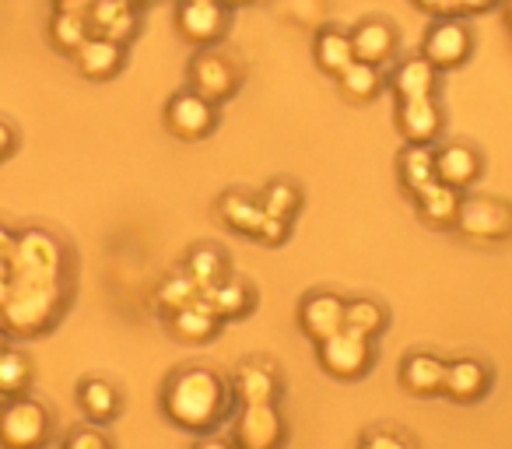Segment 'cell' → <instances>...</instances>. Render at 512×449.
<instances>
[{
  "label": "cell",
  "instance_id": "6da1fadb",
  "mask_svg": "<svg viewBox=\"0 0 512 449\" xmlns=\"http://www.w3.org/2000/svg\"><path fill=\"white\" fill-rule=\"evenodd\" d=\"M165 414L190 432H207L228 411V386L211 369H183L165 383Z\"/></svg>",
  "mask_w": 512,
  "mask_h": 449
},
{
  "label": "cell",
  "instance_id": "7a4b0ae2",
  "mask_svg": "<svg viewBox=\"0 0 512 449\" xmlns=\"http://www.w3.org/2000/svg\"><path fill=\"white\" fill-rule=\"evenodd\" d=\"M60 313V281H11V295L0 309V327L11 334H43Z\"/></svg>",
  "mask_w": 512,
  "mask_h": 449
},
{
  "label": "cell",
  "instance_id": "3957f363",
  "mask_svg": "<svg viewBox=\"0 0 512 449\" xmlns=\"http://www.w3.org/2000/svg\"><path fill=\"white\" fill-rule=\"evenodd\" d=\"M50 439V414L39 400L11 397L0 407V446L4 449H43Z\"/></svg>",
  "mask_w": 512,
  "mask_h": 449
},
{
  "label": "cell",
  "instance_id": "277c9868",
  "mask_svg": "<svg viewBox=\"0 0 512 449\" xmlns=\"http://www.w3.org/2000/svg\"><path fill=\"white\" fill-rule=\"evenodd\" d=\"M11 281H60V243L50 232H25L8 260Z\"/></svg>",
  "mask_w": 512,
  "mask_h": 449
},
{
  "label": "cell",
  "instance_id": "5b68a950",
  "mask_svg": "<svg viewBox=\"0 0 512 449\" xmlns=\"http://www.w3.org/2000/svg\"><path fill=\"white\" fill-rule=\"evenodd\" d=\"M456 229L477 243H498L512 236V207L495 197H463Z\"/></svg>",
  "mask_w": 512,
  "mask_h": 449
},
{
  "label": "cell",
  "instance_id": "8992f818",
  "mask_svg": "<svg viewBox=\"0 0 512 449\" xmlns=\"http://www.w3.org/2000/svg\"><path fill=\"white\" fill-rule=\"evenodd\" d=\"M470 53H474V36H470L467 22H460L456 15L435 18L421 39V57L432 60L439 71H453V67L467 64Z\"/></svg>",
  "mask_w": 512,
  "mask_h": 449
},
{
  "label": "cell",
  "instance_id": "52a82bcc",
  "mask_svg": "<svg viewBox=\"0 0 512 449\" xmlns=\"http://www.w3.org/2000/svg\"><path fill=\"white\" fill-rule=\"evenodd\" d=\"M320 365L337 379H362L372 369V341L355 330H337L320 341Z\"/></svg>",
  "mask_w": 512,
  "mask_h": 449
},
{
  "label": "cell",
  "instance_id": "ba28073f",
  "mask_svg": "<svg viewBox=\"0 0 512 449\" xmlns=\"http://www.w3.org/2000/svg\"><path fill=\"white\" fill-rule=\"evenodd\" d=\"M165 127H169V134L179 137V141H200V137H207L214 127H218L214 102L204 99V95H197L193 88L176 92L169 102H165Z\"/></svg>",
  "mask_w": 512,
  "mask_h": 449
},
{
  "label": "cell",
  "instance_id": "9c48e42d",
  "mask_svg": "<svg viewBox=\"0 0 512 449\" xmlns=\"http://www.w3.org/2000/svg\"><path fill=\"white\" fill-rule=\"evenodd\" d=\"M228 8L221 0H179L176 4V29L186 43L211 46L225 36Z\"/></svg>",
  "mask_w": 512,
  "mask_h": 449
},
{
  "label": "cell",
  "instance_id": "30bf717a",
  "mask_svg": "<svg viewBox=\"0 0 512 449\" xmlns=\"http://www.w3.org/2000/svg\"><path fill=\"white\" fill-rule=\"evenodd\" d=\"M285 439V421L274 404H249L232 425L235 449H278Z\"/></svg>",
  "mask_w": 512,
  "mask_h": 449
},
{
  "label": "cell",
  "instance_id": "8fae6325",
  "mask_svg": "<svg viewBox=\"0 0 512 449\" xmlns=\"http://www.w3.org/2000/svg\"><path fill=\"white\" fill-rule=\"evenodd\" d=\"M190 88L197 95H204V99L211 102H221L228 99V95L239 88V71H235V64L225 57V53H214V50H204L197 53V57L190 60Z\"/></svg>",
  "mask_w": 512,
  "mask_h": 449
},
{
  "label": "cell",
  "instance_id": "7c38bea8",
  "mask_svg": "<svg viewBox=\"0 0 512 449\" xmlns=\"http://www.w3.org/2000/svg\"><path fill=\"white\" fill-rule=\"evenodd\" d=\"M344 306L348 302L341 299V295L334 292H313L302 299L299 306V327L302 334L309 337V341H327L330 334H337V330H344Z\"/></svg>",
  "mask_w": 512,
  "mask_h": 449
},
{
  "label": "cell",
  "instance_id": "4fadbf2b",
  "mask_svg": "<svg viewBox=\"0 0 512 449\" xmlns=\"http://www.w3.org/2000/svg\"><path fill=\"white\" fill-rule=\"evenodd\" d=\"M397 130L407 144H435L442 134V109L435 95L428 99H404L397 106Z\"/></svg>",
  "mask_w": 512,
  "mask_h": 449
},
{
  "label": "cell",
  "instance_id": "5bb4252c",
  "mask_svg": "<svg viewBox=\"0 0 512 449\" xmlns=\"http://www.w3.org/2000/svg\"><path fill=\"white\" fill-rule=\"evenodd\" d=\"M85 15L92 25V36H106L120 46H127L137 36V15L130 0H92Z\"/></svg>",
  "mask_w": 512,
  "mask_h": 449
},
{
  "label": "cell",
  "instance_id": "9a60e30c",
  "mask_svg": "<svg viewBox=\"0 0 512 449\" xmlns=\"http://www.w3.org/2000/svg\"><path fill=\"white\" fill-rule=\"evenodd\" d=\"M351 46H355V60L379 67L397 53V29L386 18H362L351 29Z\"/></svg>",
  "mask_w": 512,
  "mask_h": 449
},
{
  "label": "cell",
  "instance_id": "2e32d148",
  "mask_svg": "<svg viewBox=\"0 0 512 449\" xmlns=\"http://www.w3.org/2000/svg\"><path fill=\"white\" fill-rule=\"evenodd\" d=\"M281 393V379L271 365H260V362H246L235 369L232 376V397L239 400L242 407L249 404H274Z\"/></svg>",
  "mask_w": 512,
  "mask_h": 449
},
{
  "label": "cell",
  "instance_id": "e0dca14e",
  "mask_svg": "<svg viewBox=\"0 0 512 449\" xmlns=\"http://www.w3.org/2000/svg\"><path fill=\"white\" fill-rule=\"evenodd\" d=\"M481 176V155L470 144H442L435 151V179L453 190H467Z\"/></svg>",
  "mask_w": 512,
  "mask_h": 449
},
{
  "label": "cell",
  "instance_id": "ac0fdd59",
  "mask_svg": "<svg viewBox=\"0 0 512 449\" xmlns=\"http://www.w3.org/2000/svg\"><path fill=\"white\" fill-rule=\"evenodd\" d=\"M74 64L88 81H109L123 67V46L106 36H88V43L74 53Z\"/></svg>",
  "mask_w": 512,
  "mask_h": 449
},
{
  "label": "cell",
  "instance_id": "d6986e66",
  "mask_svg": "<svg viewBox=\"0 0 512 449\" xmlns=\"http://www.w3.org/2000/svg\"><path fill=\"white\" fill-rule=\"evenodd\" d=\"M435 88H439V67L432 64L428 57H407L397 64V71H393V95H397L400 102L404 99H428V95H435Z\"/></svg>",
  "mask_w": 512,
  "mask_h": 449
},
{
  "label": "cell",
  "instance_id": "ffe728a7",
  "mask_svg": "<svg viewBox=\"0 0 512 449\" xmlns=\"http://www.w3.org/2000/svg\"><path fill=\"white\" fill-rule=\"evenodd\" d=\"M169 323H172V334L179 337V341H186V344H204V341H211L214 334H218V327H221V316L211 309V302L200 295V299H193L190 306H183V309H176V313L169 316Z\"/></svg>",
  "mask_w": 512,
  "mask_h": 449
},
{
  "label": "cell",
  "instance_id": "44dd1931",
  "mask_svg": "<svg viewBox=\"0 0 512 449\" xmlns=\"http://www.w3.org/2000/svg\"><path fill=\"white\" fill-rule=\"evenodd\" d=\"M442 393L456 404H474L488 393V369L477 358H460V362H446V383Z\"/></svg>",
  "mask_w": 512,
  "mask_h": 449
},
{
  "label": "cell",
  "instance_id": "7402d4cb",
  "mask_svg": "<svg viewBox=\"0 0 512 449\" xmlns=\"http://www.w3.org/2000/svg\"><path fill=\"white\" fill-rule=\"evenodd\" d=\"M313 60L323 74L337 78L348 64H355V46H351V32L337 29V25H323L313 36Z\"/></svg>",
  "mask_w": 512,
  "mask_h": 449
},
{
  "label": "cell",
  "instance_id": "603a6c76",
  "mask_svg": "<svg viewBox=\"0 0 512 449\" xmlns=\"http://www.w3.org/2000/svg\"><path fill=\"white\" fill-rule=\"evenodd\" d=\"M400 383L414 397H435V393H442V383H446V362L435 355H425V351L407 355L404 365H400Z\"/></svg>",
  "mask_w": 512,
  "mask_h": 449
},
{
  "label": "cell",
  "instance_id": "cb8c5ba5",
  "mask_svg": "<svg viewBox=\"0 0 512 449\" xmlns=\"http://www.w3.org/2000/svg\"><path fill=\"white\" fill-rule=\"evenodd\" d=\"M414 200H418V214L428 221V225L446 229V225H456V214H460L463 197H460V190H453V186L432 179L425 190L414 193Z\"/></svg>",
  "mask_w": 512,
  "mask_h": 449
},
{
  "label": "cell",
  "instance_id": "d4e9b609",
  "mask_svg": "<svg viewBox=\"0 0 512 449\" xmlns=\"http://www.w3.org/2000/svg\"><path fill=\"white\" fill-rule=\"evenodd\" d=\"M397 176H400V183H404V190L411 193V197L418 190H425V186L435 179V151H432V144H407V148L400 151V158H397Z\"/></svg>",
  "mask_w": 512,
  "mask_h": 449
},
{
  "label": "cell",
  "instance_id": "484cf974",
  "mask_svg": "<svg viewBox=\"0 0 512 449\" xmlns=\"http://www.w3.org/2000/svg\"><path fill=\"white\" fill-rule=\"evenodd\" d=\"M204 299L211 302V309L221 316V320H239L253 309V288L239 278H225L214 288H207Z\"/></svg>",
  "mask_w": 512,
  "mask_h": 449
},
{
  "label": "cell",
  "instance_id": "4316f807",
  "mask_svg": "<svg viewBox=\"0 0 512 449\" xmlns=\"http://www.w3.org/2000/svg\"><path fill=\"white\" fill-rule=\"evenodd\" d=\"M183 274L200 288V292H207V288H214L218 281L228 278L225 253H221L218 246H197V250H190V257H186Z\"/></svg>",
  "mask_w": 512,
  "mask_h": 449
},
{
  "label": "cell",
  "instance_id": "83f0119b",
  "mask_svg": "<svg viewBox=\"0 0 512 449\" xmlns=\"http://www.w3.org/2000/svg\"><path fill=\"white\" fill-rule=\"evenodd\" d=\"M337 88L348 102H372L383 88V78H379L376 64H365V60H355L348 64L341 74H337Z\"/></svg>",
  "mask_w": 512,
  "mask_h": 449
},
{
  "label": "cell",
  "instance_id": "f1b7e54d",
  "mask_svg": "<svg viewBox=\"0 0 512 449\" xmlns=\"http://www.w3.org/2000/svg\"><path fill=\"white\" fill-rule=\"evenodd\" d=\"M218 211H221V218L239 232V236L256 239L260 221H264V207H260V200L246 197V193H225L221 204H218Z\"/></svg>",
  "mask_w": 512,
  "mask_h": 449
},
{
  "label": "cell",
  "instance_id": "f546056e",
  "mask_svg": "<svg viewBox=\"0 0 512 449\" xmlns=\"http://www.w3.org/2000/svg\"><path fill=\"white\" fill-rule=\"evenodd\" d=\"M92 36V25H88V15L85 11H57L50 22V39L60 53H78L81 46L88 43Z\"/></svg>",
  "mask_w": 512,
  "mask_h": 449
},
{
  "label": "cell",
  "instance_id": "4dcf8cb0",
  "mask_svg": "<svg viewBox=\"0 0 512 449\" xmlns=\"http://www.w3.org/2000/svg\"><path fill=\"white\" fill-rule=\"evenodd\" d=\"M260 207H264V214H271V218L292 221L295 214L302 211V190L295 183H288V179H274V183H267L264 193H260Z\"/></svg>",
  "mask_w": 512,
  "mask_h": 449
},
{
  "label": "cell",
  "instance_id": "1f68e13d",
  "mask_svg": "<svg viewBox=\"0 0 512 449\" xmlns=\"http://www.w3.org/2000/svg\"><path fill=\"white\" fill-rule=\"evenodd\" d=\"M78 404L92 421H109L120 407V397L106 379H88V383L78 386Z\"/></svg>",
  "mask_w": 512,
  "mask_h": 449
},
{
  "label": "cell",
  "instance_id": "d6a6232c",
  "mask_svg": "<svg viewBox=\"0 0 512 449\" xmlns=\"http://www.w3.org/2000/svg\"><path fill=\"white\" fill-rule=\"evenodd\" d=\"M344 327L372 341V337H379L386 330L383 306H379V302H372V299H351L348 306H344Z\"/></svg>",
  "mask_w": 512,
  "mask_h": 449
},
{
  "label": "cell",
  "instance_id": "836d02e7",
  "mask_svg": "<svg viewBox=\"0 0 512 449\" xmlns=\"http://www.w3.org/2000/svg\"><path fill=\"white\" fill-rule=\"evenodd\" d=\"M200 288L193 285L186 274H172V278H165L162 285H158V292H155V302H158V309L162 313H176V309H183V306H190L193 299H200Z\"/></svg>",
  "mask_w": 512,
  "mask_h": 449
},
{
  "label": "cell",
  "instance_id": "e575fe53",
  "mask_svg": "<svg viewBox=\"0 0 512 449\" xmlns=\"http://www.w3.org/2000/svg\"><path fill=\"white\" fill-rule=\"evenodd\" d=\"M29 383V358L15 348H0V393L18 397Z\"/></svg>",
  "mask_w": 512,
  "mask_h": 449
},
{
  "label": "cell",
  "instance_id": "d590c367",
  "mask_svg": "<svg viewBox=\"0 0 512 449\" xmlns=\"http://www.w3.org/2000/svg\"><path fill=\"white\" fill-rule=\"evenodd\" d=\"M64 449H109V439L99 428H74V432L67 435Z\"/></svg>",
  "mask_w": 512,
  "mask_h": 449
},
{
  "label": "cell",
  "instance_id": "8d00e7d4",
  "mask_svg": "<svg viewBox=\"0 0 512 449\" xmlns=\"http://www.w3.org/2000/svg\"><path fill=\"white\" fill-rule=\"evenodd\" d=\"M358 449H411V442H407L404 435L390 432V428H376V432L365 435Z\"/></svg>",
  "mask_w": 512,
  "mask_h": 449
},
{
  "label": "cell",
  "instance_id": "74e56055",
  "mask_svg": "<svg viewBox=\"0 0 512 449\" xmlns=\"http://www.w3.org/2000/svg\"><path fill=\"white\" fill-rule=\"evenodd\" d=\"M288 225H292V221H281V218H271V214H264V221H260V232H256V239H260V243H267V246L285 243Z\"/></svg>",
  "mask_w": 512,
  "mask_h": 449
},
{
  "label": "cell",
  "instance_id": "f35d334b",
  "mask_svg": "<svg viewBox=\"0 0 512 449\" xmlns=\"http://www.w3.org/2000/svg\"><path fill=\"white\" fill-rule=\"evenodd\" d=\"M414 8L428 11V15H432V18L460 15V4H456V0H414Z\"/></svg>",
  "mask_w": 512,
  "mask_h": 449
},
{
  "label": "cell",
  "instance_id": "ab89813d",
  "mask_svg": "<svg viewBox=\"0 0 512 449\" xmlns=\"http://www.w3.org/2000/svg\"><path fill=\"white\" fill-rule=\"evenodd\" d=\"M15 144H18L15 127H11V123H4V120H0V158H8L11 151H15Z\"/></svg>",
  "mask_w": 512,
  "mask_h": 449
},
{
  "label": "cell",
  "instance_id": "60d3db41",
  "mask_svg": "<svg viewBox=\"0 0 512 449\" xmlns=\"http://www.w3.org/2000/svg\"><path fill=\"white\" fill-rule=\"evenodd\" d=\"M460 4V15H481V11L495 8L498 0H456Z\"/></svg>",
  "mask_w": 512,
  "mask_h": 449
},
{
  "label": "cell",
  "instance_id": "b9f144b4",
  "mask_svg": "<svg viewBox=\"0 0 512 449\" xmlns=\"http://www.w3.org/2000/svg\"><path fill=\"white\" fill-rule=\"evenodd\" d=\"M15 239H18V236H11V232L4 229V225H0V267H4V264L11 260V250H15Z\"/></svg>",
  "mask_w": 512,
  "mask_h": 449
},
{
  "label": "cell",
  "instance_id": "7bdbcfd3",
  "mask_svg": "<svg viewBox=\"0 0 512 449\" xmlns=\"http://www.w3.org/2000/svg\"><path fill=\"white\" fill-rule=\"evenodd\" d=\"M8 295H11V271H8V264H4L0 267V309H4Z\"/></svg>",
  "mask_w": 512,
  "mask_h": 449
},
{
  "label": "cell",
  "instance_id": "ee69618b",
  "mask_svg": "<svg viewBox=\"0 0 512 449\" xmlns=\"http://www.w3.org/2000/svg\"><path fill=\"white\" fill-rule=\"evenodd\" d=\"M193 449H235V442L228 446V442H221V439H200Z\"/></svg>",
  "mask_w": 512,
  "mask_h": 449
},
{
  "label": "cell",
  "instance_id": "f6af8a7d",
  "mask_svg": "<svg viewBox=\"0 0 512 449\" xmlns=\"http://www.w3.org/2000/svg\"><path fill=\"white\" fill-rule=\"evenodd\" d=\"M92 0H60V11H88Z\"/></svg>",
  "mask_w": 512,
  "mask_h": 449
},
{
  "label": "cell",
  "instance_id": "bcb514c9",
  "mask_svg": "<svg viewBox=\"0 0 512 449\" xmlns=\"http://www.w3.org/2000/svg\"><path fill=\"white\" fill-rule=\"evenodd\" d=\"M502 18H505V25L512 29V0H502Z\"/></svg>",
  "mask_w": 512,
  "mask_h": 449
},
{
  "label": "cell",
  "instance_id": "7dc6e473",
  "mask_svg": "<svg viewBox=\"0 0 512 449\" xmlns=\"http://www.w3.org/2000/svg\"><path fill=\"white\" fill-rule=\"evenodd\" d=\"M225 8H242V4H249V0H221Z\"/></svg>",
  "mask_w": 512,
  "mask_h": 449
},
{
  "label": "cell",
  "instance_id": "c3c4849f",
  "mask_svg": "<svg viewBox=\"0 0 512 449\" xmlns=\"http://www.w3.org/2000/svg\"><path fill=\"white\" fill-rule=\"evenodd\" d=\"M0 348H4V341H0Z\"/></svg>",
  "mask_w": 512,
  "mask_h": 449
},
{
  "label": "cell",
  "instance_id": "681fc988",
  "mask_svg": "<svg viewBox=\"0 0 512 449\" xmlns=\"http://www.w3.org/2000/svg\"><path fill=\"white\" fill-rule=\"evenodd\" d=\"M130 4H134V0H130Z\"/></svg>",
  "mask_w": 512,
  "mask_h": 449
}]
</instances>
